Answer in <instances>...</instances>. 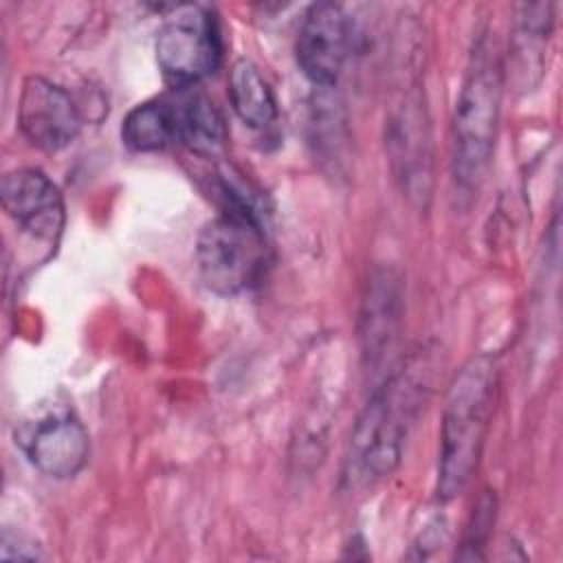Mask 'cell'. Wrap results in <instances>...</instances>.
<instances>
[{
    "mask_svg": "<svg viewBox=\"0 0 563 563\" xmlns=\"http://www.w3.org/2000/svg\"><path fill=\"white\" fill-rule=\"evenodd\" d=\"M497 394V365L490 356H473L453 378L444 418L438 464V497L460 495L479 462Z\"/></svg>",
    "mask_w": 563,
    "mask_h": 563,
    "instance_id": "2",
    "label": "cell"
},
{
    "mask_svg": "<svg viewBox=\"0 0 563 563\" xmlns=\"http://www.w3.org/2000/svg\"><path fill=\"white\" fill-rule=\"evenodd\" d=\"M385 145L394 174L411 202L427 207L431 196V128L420 90L413 86L394 103L385 123Z\"/></svg>",
    "mask_w": 563,
    "mask_h": 563,
    "instance_id": "6",
    "label": "cell"
},
{
    "mask_svg": "<svg viewBox=\"0 0 563 563\" xmlns=\"http://www.w3.org/2000/svg\"><path fill=\"white\" fill-rule=\"evenodd\" d=\"M172 106L176 114L178 143L200 156H213L222 150L227 139L224 119L205 92L183 88V92L172 99Z\"/></svg>",
    "mask_w": 563,
    "mask_h": 563,
    "instance_id": "11",
    "label": "cell"
},
{
    "mask_svg": "<svg viewBox=\"0 0 563 563\" xmlns=\"http://www.w3.org/2000/svg\"><path fill=\"white\" fill-rule=\"evenodd\" d=\"M411 365L391 374L361 411L345 457V482L372 486L389 475L402 455V442L427 394V378Z\"/></svg>",
    "mask_w": 563,
    "mask_h": 563,
    "instance_id": "1",
    "label": "cell"
},
{
    "mask_svg": "<svg viewBox=\"0 0 563 563\" xmlns=\"http://www.w3.org/2000/svg\"><path fill=\"white\" fill-rule=\"evenodd\" d=\"M350 20L334 2L310 7L297 33V64L314 86H332L347 59Z\"/></svg>",
    "mask_w": 563,
    "mask_h": 563,
    "instance_id": "9",
    "label": "cell"
},
{
    "mask_svg": "<svg viewBox=\"0 0 563 563\" xmlns=\"http://www.w3.org/2000/svg\"><path fill=\"white\" fill-rule=\"evenodd\" d=\"M398 284L391 273H380L372 279L363 308L365 352L376 358L389 347L398 325Z\"/></svg>",
    "mask_w": 563,
    "mask_h": 563,
    "instance_id": "14",
    "label": "cell"
},
{
    "mask_svg": "<svg viewBox=\"0 0 563 563\" xmlns=\"http://www.w3.org/2000/svg\"><path fill=\"white\" fill-rule=\"evenodd\" d=\"M0 198L4 211L24 233L48 246L57 244L64 229V200L44 172L20 167L4 174Z\"/></svg>",
    "mask_w": 563,
    "mask_h": 563,
    "instance_id": "8",
    "label": "cell"
},
{
    "mask_svg": "<svg viewBox=\"0 0 563 563\" xmlns=\"http://www.w3.org/2000/svg\"><path fill=\"white\" fill-rule=\"evenodd\" d=\"M229 99L235 114L255 130L268 128L277 119V101L251 59H238L229 75Z\"/></svg>",
    "mask_w": 563,
    "mask_h": 563,
    "instance_id": "12",
    "label": "cell"
},
{
    "mask_svg": "<svg viewBox=\"0 0 563 563\" xmlns=\"http://www.w3.org/2000/svg\"><path fill=\"white\" fill-rule=\"evenodd\" d=\"M552 29V4H526L515 37V62L519 73L541 70L543 44Z\"/></svg>",
    "mask_w": 563,
    "mask_h": 563,
    "instance_id": "15",
    "label": "cell"
},
{
    "mask_svg": "<svg viewBox=\"0 0 563 563\" xmlns=\"http://www.w3.org/2000/svg\"><path fill=\"white\" fill-rule=\"evenodd\" d=\"M18 125L35 147L57 152L75 141L81 117L62 86L44 77H29L20 92Z\"/></svg>",
    "mask_w": 563,
    "mask_h": 563,
    "instance_id": "10",
    "label": "cell"
},
{
    "mask_svg": "<svg viewBox=\"0 0 563 563\" xmlns=\"http://www.w3.org/2000/svg\"><path fill=\"white\" fill-rule=\"evenodd\" d=\"M220 35L213 15L198 4L176 7L158 29L156 62L178 88H191L220 66Z\"/></svg>",
    "mask_w": 563,
    "mask_h": 563,
    "instance_id": "5",
    "label": "cell"
},
{
    "mask_svg": "<svg viewBox=\"0 0 563 563\" xmlns=\"http://www.w3.org/2000/svg\"><path fill=\"white\" fill-rule=\"evenodd\" d=\"M504 88L499 51L482 35L471 53L453 114V178L466 194L484 180L495 147Z\"/></svg>",
    "mask_w": 563,
    "mask_h": 563,
    "instance_id": "3",
    "label": "cell"
},
{
    "mask_svg": "<svg viewBox=\"0 0 563 563\" xmlns=\"http://www.w3.org/2000/svg\"><path fill=\"white\" fill-rule=\"evenodd\" d=\"M15 442L44 475L66 479L88 460V433L77 416L62 405L40 409L15 429Z\"/></svg>",
    "mask_w": 563,
    "mask_h": 563,
    "instance_id": "7",
    "label": "cell"
},
{
    "mask_svg": "<svg viewBox=\"0 0 563 563\" xmlns=\"http://www.w3.org/2000/svg\"><path fill=\"white\" fill-rule=\"evenodd\" d=\"M123 143L134 152H158L178 141L172 99L145 101L128 112L121 125Z\"/></svg>",
    "mask_w": 563,
    "mask_h": 563,
    "instance_id": "13",
    "label": "cell"
},
{
    "mask_svg": "<svg viewBox=\"0 0 563 563\" xmlns=\"http://www.w3.org/2000/svg\"><path fill=\"white\" fill-rule=\"evenodd\" d=\"M224 211L198 233L196 264L211 292L231 297L260 282L268 262V246L262 213L253 198L240 196L231 185H224Z\"/></svg>",
    "mask_w": 563,
    "mask_h": 563,
    "instance_id": "4",
    "label": "cell"
}]
</instances>
